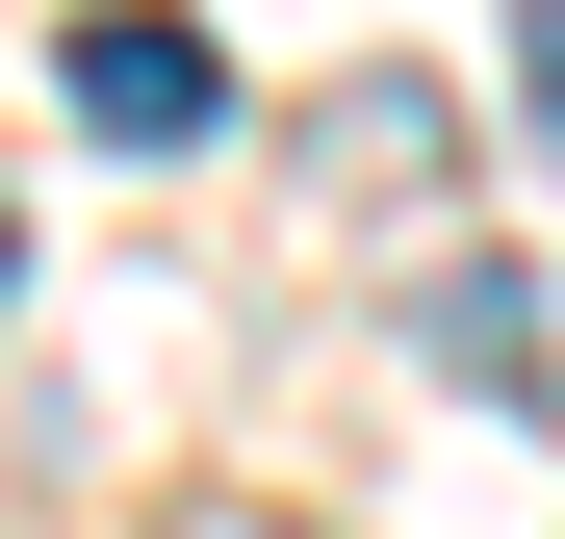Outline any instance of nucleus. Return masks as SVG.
I'll return each instance as SVG.
<instances>
[{"label": "nucleus", "instance_id": "1", "mask_svg": "<svg viewBox=\"0 0 565 539\" xmlns=\"http://www.w3.org/2000/svg\"><path fill=\"white\" fill-rule=\"evenodd\" d=\"M206 104H232V52L180 26V0H104V26H77V129H129V154H180Z\"/></svg>", "mask_w": 565, "mask_h": 539}, {"label": "nucleus", "instance_id": "2", "mask_svg": "<svg viewBox=\"0 0 565 539\" xmlns=\"http://www.w3.org/2000/svg\"><path fill=\"white\" fill-rule=\"evenodd\" d=\"M437 386H540V283H514V257L437 283Z\"/></svg>", "mask_w": 565, "mask_h": 539}, {"label": "nucleus", "instance_id": "3", "mask_svg": "<svg viewBox=\"0 0 565 539\" xmlns=\"http://www.w3.org/2000/svg\"><path fill=\"white\" fill-rule=\"evenodd\" d=\"M514 104H540V129H565V0H514Z\"/></svg>", "mask_w": 565, "mask_h": 539}, {"label": "nucleus", "instance_id": "4", "mask_svg": "<svg viewBox=\"0 0 565 539\" xmlns=\"http://www.w3.org/2000/svg\"><path fill=\"white\" fill-rule=\"evenodd\" d=\"M0 283H26V231H0Z\"/></svg>", "mask_w": 565, "mask_h": 539}]
</instances>
